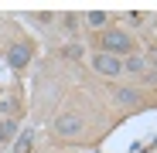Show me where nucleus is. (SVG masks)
<instances>
[{"label":"nucleus","instance_id":"obj_1","mask_svg":"<svg viewBox=\"0 0 157 153\" xmlns=\"http://www.w3.org/2000/svg\"><path fill=\"white\" fill-rule=\"evenodd\" d=\"M99 51H106V55H116V58H126V55H133V38H130L126 31H102L99 34Z\"/></svg>","mask_w":157,"mask_h":153},{"label":"nucleus","instance_id":"obj_6","mask_svg":"<svg viewBox=\"0 0 157 153\" xmlns=\"http://www.w3.org/2000/svg\"><path fill=\"white\" fill-rule=\"evenodd\" d=\"M31 146H34V129L28 126V129L17 133V140H14V153H31Z\"/></svg>","mask_w":157,"mask_h":153},{"label":"nucleus","instance_id":"obj_4","mask_svg":"<svg viewBox=\"0 0 157 153\" xmlns=\"http://www.w3.org/2000/svg\"><path fill=\"white\" fill-rule=\"evenodd\" d=\"M31 44H24V41H17V44H10L7 48V65L10 68H24V65H31Z\"/></svg>","mask_w":157,"mask_h":153},{"label":"nucleus","instance_id":"obj_3","mask_svg":"<svg viewBox=\"0 0 157 153\" xmlns=\"http://www.w3.org/2000/svg\"><path fill=\"white\" fill-rule=\"evenodd\" d=\"M55 133L58 136H78V133H82V116H78V112H62L55 119Z\"/></svg>","mask_w":157,"mask_h":153},{"label":"nucleus","instance_id":"obj_2","mask_svg":"<svg viewBox=\"0 0 157 153\" xmlns=\"http://www.w3.org/2000/svg\"><path fill=\"white\" fill-rule=\"evenodd\" d=\"M89 65H92V71H96V75H102V78H116V75H123V58L106 55V51H96Z\"/></svg>","mask_w":157,"mask_h":153},{"label":"nucleus","instance_id":"obj_5","mask_svg":"<svg viewBox=\"0 0 157 153\" xmlns=\"http://www.w3.org/2000/svg\"><path fill=\"white\" fill-rule=\"evenodd\" d=\"M113 99L120 102V106H140V102H144L140 89H130V85H123V89H113Z\"/></svg>","mask_w":157,"mask_h":153},{"label":"nucleus","instance_id":"obj_11","mask_svg":"<svg viewBox=\"0 0 157 153\" xmlns=\"http://www.w3.org/2000/svg\"><path fill=\"white\" fill-rule=\"evenodd\" d=\"M0 112H14V102H0Z\"/></svg>","mask_w":157,"mask_h":153},{"label":"nucleus","instance_id":"obj_8","mask_svg":"<svg viewBox=\"0 0 157 153\" xmlns=\"http://www.w3.org/2000/svg\"><path fill=\"white\" fill-rule=\"evenodd\" d=\"M10 140H17V122L14 119H4V122H0V143H10Z\"/></svg>","mask_w":157,"mask_h":153},{"label":"nucleus","instance_id":"obj_10","mask_svg":"<svg viewBox=\"0 0 157 153\" xmlns=\"http://www.w3.org/2000/svg\"><path fill=\"white\" fill-rule=\"evenodd\" d=\"M82 55H86V51L78 48V44H68V48H65V58H82Z\"/></svg>","mask_w":157,"mask_h":153},{"label":"nucleus","instance_id":"obj_7","mask_svg":"<svg viewBox=\"0 0 157 153\" xmlns=\"http://www.w3.org/2000/svg\"><path fill=\"white\" fill-rule=\"evenodd\" d=\"M123 71L144 75V71H147V58H144V55H126V58H123Z\"/></svg>","mask_w":157,"mask_h":153},{"label":"nucleus","instance_id":"obj_12","mask_svg":"<svg viewBox=\"0 0 157 153\" xmlns=\"http://www.w3.org/2000/svg\"><path fill=\"white\" fill-rule=\"evenodd\" d=\"M150 61H154V68H157V51H150Z\"/></svg>","mask_w":157,"mask_h":153},{"label":"nucleus","instance_id":"obj_9","mask_svg":"<svg viewBox=\"0 0 157 153\" xmlns=\"http://www.w3.org/2000/svg\"><path fill=\"white\" fill-rule=\"evenodd\" d=\"M86 20L92 24V27H106V20H109V14H106V10H92V14H89Z\"/></svg>","mask_w":157,"mask_h":153}]
</instances>
